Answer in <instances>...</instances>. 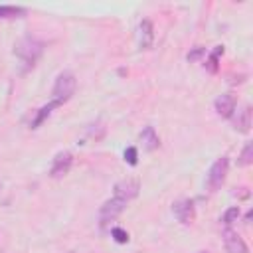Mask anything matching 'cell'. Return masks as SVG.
Listing matches in <instances>:
<instances>
[{
    "instance_id": "2e32d148",
    "label": "cell",
    "mask_w": 253,
    "mask_h": 253,
    "mask_svg": "<svg viewBox=\"0 0 253 253\" xmlns=\"http://www.w3.org/2000/svg\"><path fill=\"white\" fill-rule=\"evenodd\" d=\"M239 208L237 206H233V208H229V210H225V213L221 215V223L223 225H233L237 219H239Z\"/></svg>"
},
{
    "instance_id": "7c38bea8",
    "label": "cell",
    "mask_w": 253,
    "mask_h": 253,
    "mask_svg": "<svg viewBox=\"0 0 253 253\" xmlns=\"http://www.w3.org/2000/svg\"><path fill=\"white\" fill-rule=\"evenodd\" d=\"M152 40H154V26L150 20H142L140 22V47L148 49L152 45Z\"/></svg>"
},
{
    "instance_id": "d6986e66",
    "label": "cell",
    "mask_w": 253,
    "mask_h": 253,
    "mask_svg": "<svg viewBox=\"0 0 253 253\" xmlns=\"http://www.w3.org/2000/svg\"><path fill=\"white\" fill-rule=\"evenodd\" d=\"M125 160H126L130 166H136V162H138V150H136L134 146H128V148L125 150Z\"/></svg>"
},
{
    "instance_id": "8992f818",
    "label": "cell",
    "mask_w": 253,
    "mask_h": 253,
    "mask_svg": "<svg viewBox=\"0 0 253 253\" xmlns=\"http://www.w3.org/2000/svg\"><path fill=\"white\" fill-rule=\"evenodd\" d=\"M125 206H126V202H125V200H121V198H115V196H113L111 200H107V202L101 206V210H99L101 223H107V221L115 219L119 213H123Z\"/></svg>"
},
{
    "instance_id": "7a4b0ae2",
    "label": "cell",
    "mask_w": 253,
    "mask_h": 253,
    "mask_svg": "<svg viewBox=\"0 0 253 253\" xmlns=\"http://www.w3.org/2000/svg\"><path fill=\"white\" fill-rule=\"evenodd\" d=\"M75 87H77V79L71 71H61L57 77H55V83H53V89H51V95H53V101L57 103H67L73 93H75Z\"/></svg>"
},
{
    "instance_id": "44dd1931",
    "label": "cell",
    "mask_w": 253,
    "mask_h": 253,
    "mask_svg": "<svg viewBox=\"0 0 253 253\" xmlns=\"http://www.w3.org/2000/svg\"><path fill=\"white\" fill-rule=\"evenodd\" d=\"M200 253H206V251H200Z\"/></svg>"
},
{
    "instance_id": "7402d4cb",
    "label": "cell",
    "mask_w": 253,
    "mask_h": 253,
    "mask_svg": "<svg viewBox=\"0 0 253 253\" xmlns=\"http://www.w3.org/2000/svg\"><path fill=\"white\" fill-rule=\"evenodd\" d=\"M69 253H71V251H69Z\"/></svg>"
},
{
    "instance_id": "8fae6325",
    "label": "cell",
    "mask_w": 253,
    "mask_h": 253,
    "mask_svg": "<svg viewBox=\"0 0 253 253\" xmlns=\"http://www.w3.org/2000/svg\"><path fill=\"white\" fill-rule=\"evenodd\" d=\"M140 142H142V146L146 150H156L158 144H160V138H158V134H156V130L152 126H144L140 130Z\"/></svg>"
},
{
    "instance_id": "3957f363",
    "label": "cell",
    "mask_w": 253,
    "mask_h": 253,
    "mask_svg": "<svg viewBox=\"0 0 253 253\" xmlns=\"http://www.w3.org/2000/svg\"><path fill=\"white\" fill-rule=\"evenodd\" d=\"M227 170H229V160L227 156H221L217 158L211 166H210V172H208V178H206V186L210 192H217L223 182H225V176H227Z\"/></svg>"
},
{
    "instance_id": "5b68a950",
    "label": "cell",
    "mask_w": 253,
    "mask_h": 253,
    "mask_svg": "<svg viewBox=\"0 0 253 253\" xmlns=\"http://www.w3.org/2000/svg\"><path fill=\"white\" fill-rule=\"evenodd\" d=\"M172 213L176 215V219L184 225H190L196 219V208L192 200H178L172 204Z\"/></svg>"
},
{
    "instance_id": "ffe728a7",
    "label": "cell",
    "mask_w": 253,
    "mask_h": 253,
    "mask_svg": "<svg viewBox=\"0 0 253 253\" xmlns=\"http://www.w3.org/2000/svg\"><path fill=\"white\" fill-rule=\"evenodd\" d=\"M204 55H206V47H200V45H198V47H194V49H192V51H190L186 57H188V61H192V63H194V61L202 59Z\"/></svg>"
},
{
    "instance_id": "30bf717a",
    "label": "cell",
    "mask_w": 253,
    "mask_h": 253,
    "mask_svg": "<svg viewBox=\"0 0 253 253\" xmlns=\"http://www.w3.org/2000/svg\"><path fill=\"white\" fill-rule=\"evenodd\" d=\"M233 126L239 132H249L251 128V107L243 105L239 111L233 113Z\"/></svg>"
},
{
    "instance_id": "52a82bcc",
    "label": "cell",
    "mask_w": 253,
    "mask_h": 253,
    "mask_svg": "<svg viewBox=\"0 0 253 253\" xmlns=\"http://www.w3.org/2000/svg\"><path fill=\"white\" fill-rule=\"evenodd\" d=\"M223 245H225V251L227 253H249V247L247 243L243 241V237L233 231V229H225L223 231Z\"/></svg>"
},
{
    "instance_id": "4fadbf2b",
    "label": "cell",
    "mask_w": 253,
    "mask_h": 253,
    "mask_svg": "<svg viewBox=\"0 0 253 253\" xmlns=\"http://www.w3.org/2000/svg\"><path fill=\"white\" fill-rule=\"evenodd\" d=\"M59 105H61V103H57V101H53V99H51L47 105H43V107L38 111V115L34 117V121L30 123V126H32V128H38V126H40V125H42V123L51 115V111H53V109H57Z\"/></svg>"
},
{
    "instance_id": "e0dca14e",
    "label": "cell",
    "mask_w": 253,
    "mask_h": 253,
    "mask_svg": "<svg viewBox=\"0 0 253 253\" xmlns=\"http://www.w3.org/2000/svg\"><path fill=\"white\" fill-rule=\"evenodd\" d=\"M111 237H113L117 243H126V241H128V233H126L123 227H113V229H111Z\"/></svg>"
},
{
    "instance_id": "5bb4252c",
    "label": "cell",
    "mask_w": 253,
    "mask_h": 253,
    "mask_svg": "<svg viewBox=\"0 0 253 253\" xmlns=\"http://www.w3.org/2000/svg\"><path fill=\"white\" fill-rule=\"evenodd\" d=\"M219 55H223V45H217V47L208 55V63H206L208 71H211V73L217 71V57H219Z\"/></svg>"
},
{
    "instance_id": "6da1fadb",
    "label": "cell",
    "mask_w": 253,
    "mask_h": 253,
    "mask_svg": "<svg viewBox=\"0 0 253 253\" xmlns=\"http://www.w3.org/2000/svg\"><path fill=\"white\" fill-rule=\"evenodd\" d=\"M43 53V43L34 36H24L14 45V55L20 57L26 65H34Z\"/></svg>"
},
{
    "instance_id": "9a60e30c",
    "label": "cell",
    "mask_w": 253,
    "mask_h": 253,
    "mask_svg": "<svg viewBox=\"0 0 253 253\" xmlns=\"http://www.w3.org/2000/svg\"><path fill=\"white\" fill-rule=\"evenodd\" d=\"M251 162H253V144L247 142V144L243 146L239 158H237V164H239V166H249Z\"/></svg>"
},
{
    "instance_id": "9c48e42d",
    "label": "cell",
    "mask_w": 253,
    "mask_h": 253,
    "mask_svg": "<svg viewBox=\"0 0 253 253\" xmlns=\"http://www.w3.org/2000/svg\"><path fill=\"white\" fill-rule=\"evenodd\" d=\"M213 105H215V111H217V115H219L221 119H231L233 113H235V109H237V101H235V97L229 95V93L219 95Z\"/></svg>"
},
{
    "instance_id": "ac0fdd59",
    "label": "cell",
    "mask_w": 253,
    "mask_h": 253,
    "mask_svg": "<svg viewBox=\"0 0 253 253\" xmlns=\"http://www.w3.org/2000/svg\"><path fill=\"white\" fill-rule=\"evenodd\" d=\"M18 14H24V8H16V6H0V18L18 16Z\"/></svg>"
},
{
    "instance_id": "ba28073f",
    "label": "cell",
    "mask_w": 253,
    "mask_h": 253,
    "mask_svg": "<svg viewBox=\"0 0 253 253\" xmlns=\"http://www.w3.org/2000/svg\"><path fill=\"white\" fill-rule=\"evenodd\" d=\"M138 190H140L138 182L126 178V180H121V182L115 184V198H121V200L128 202V200H132V198L138 196Z\"/></svg>"
},
{
    "instance_id": "277c9868",
    "label": "cell",
    "mask_w": 253,
    "mask_h": 253,
    "mask_svg": "<svg viewBox=\"0 0 253 253\" xmlns=\"http://www.w3.org/2000/svg\"><path fill=\"white\" fill-rule=\"evenodd\" d=\"M71 164H73V156L69 150H61L53 156V162H51V168H49V176L51 178H61L65 176L69 170H71Z\"/></svg>"
}]
</instances>
